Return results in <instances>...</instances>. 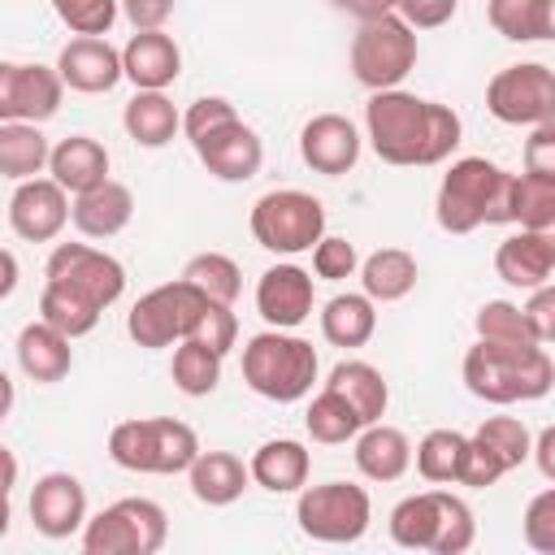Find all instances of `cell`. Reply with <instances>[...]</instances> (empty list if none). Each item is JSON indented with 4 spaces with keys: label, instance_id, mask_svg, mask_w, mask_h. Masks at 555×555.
I'll return each instance as SVG.
<instances>
[{
    "label": "cell",
    "instance_id": "cell-1",
    "mask_svg": "<svg viewBox=\"0 0 555 555\" xmlns=\"http://www.w3.org/2000/svg\"><path fill=\"white\" fill-rule=\"evenodd\" d=\"M364 139L377 152V160L399 165V169H429L442 165L460 139L464 121L451 104L412 95L403 87L373 91L364 104Z\"/></svg>",
    "mask_w": 555,
    "mask_h": 555
},
{
    "label": "cell",
    "instance_id": "cell-2",
    "mask_svg": "<svg viewBox=\"0 0 555 555\" xmlns=\"http://www.w3.org/2000/svg\"><path fill=\"white\" fill-rule=\"evenodd\" d=\"M516 173L486 156H460L438 182L434 217L447 234H473L481 225H512Z\"/></svg>",
    "mask_w": 555,
    "mask_h": 555
},
{
    "label": "cell",
    "instance_id": "cell-3",
    "mask_svg": "<svg viewBox=\"0 0 555 555\" xmlns=\"http://www.w3.org/2000/svg\"><path fill=\"white\" fill-rule=\"evenodd\" d=\"M464 386L481 403L507 408V403H533L551 395L555 364L542 351V343H490L477 338L464 351Z\"/></svg>",
    "mask_w": 555,
    "mask_h": 555
},
{
    "label": "cell",
    "instance_id": "cell-4",
    "mask_svg": "<svg viewBox=\"0 0 555 555\" xmlns=\"http://www.w3.org/2000/svg\"><path fill=\"white\" fill-rule=\"evenodd\" d=\"M321 373L317 347L291 330H260L243 347V382L269 403H299L312 395V382Z\"/></svg>",
    "mask_w": 555,
    "mask_h": 555
},
{
    "label": "cell",
    "instance_id": "cell-5",
    "mask_svg": "<svg viewBox=\"0 0 555 555\" xmlns=\"http://www.w3.org/2000/svg\"><path fill=\"white\" fill-rule=\"evenodd\" d=\"M390 538L403 551L464 555L477 542L473 507L451 490H421L390 507Z\"/></svg>",
    "mask_w": 555,
    "mask_h": 555
},
{
    "label": "cell",
    "instance_id": "cell-6",
    "mask_svg": "<svg viewBox=\"0 0 555 555\" xmlns=\"http://www.w3.org/2000/svg\"><path fill=\"white\" fill-rule=\"evenodd\" d=\"M195 455H199V438L178 416H134L108 429V460L126 473L173 477L186 473Z\"/></svg>",
    "mask_w": 555,
    "mask_h": 555
},
{
    "label": "cell",
    "instance_id": "cell-7",
    "mask_svg": "<svg viewBox=\"0 0 555 555\" xmlns=\"http://www.w3.org/2000/svg\"><path fill=\"white\" fill-rule=\"evenodd\" d=\"M251 238L273 251V256H299L312 251L325 238V204L312 191L299 186H282V191H264L251 204Z\"/></svg>",
    "mask_w": 555,
    "mask_h": 555
},
{
    "label": "cell",
    "instance_id": "cell-8",
    "mask_svg": "<svg viewBox=\"0 0 555 555\" xmlns=\"http://www.w3.org/2000/svg\"><path fill=\"white\" fill-rule=\"evenodd\" d=\"M169 538V516L156 499L130 494L95 512L82 529L87 555H156Z\"/></svg>",
    "mask_w": 555,
    "mask_h": 555
},
{
    "label": "cell",
    "instance_id": "cell-9",
    "mask_svg": "<svg viewBox=\"0 0 555 555\" xmlns=\"http://www.w3.org/2000/svg\"><path fill=\"white\" fill-rule=\"evenodd\" d=\"M416 30L399 17V13H386V17H369L360 22V30L351 35V74L360 87L369 91H390L399 87L412 69H416Z\"/></svg>",
    "mask_w": 555,
    "mask_h": 555
},
{
    "label": "cell",
    "instance_id": "cell-10",
    "mask_svg": "<svg viewBox=\"0 0 555 555\" xmlns=\"http://www.w3.org/2000/svg\"><path fill=\"white\" fill-rule=\"evenodd\" d=\"M204 308H208V295L199 286H191L186 278H173L134 299V308L126 312V334L147 351L173 347L195 334Z\"/></svg>",
    "mask_w": 555,
    "mask_h": 555
},
{
    "label": "cell",
    "instance_id": "cell-11",
    "mask_svg": "<svg viewBox=\"0 0 555 555\" xmlns=\"http://www.w3.org/2000/svg\"><path fill=\"white\" fill-rule=\"evenodd\" d=\"M295 520H299L304 538L347 546V542H360L369 533L373 499H369L364 486H351V481L304 486L299 499H295Z\"/></svg>",
    "mask_w": 555,
    "mask_h": 555
},
{
    "label": "cell",
    "instance_id": "cell-12",
    "mask_svg": "<svg viewBox=\"0 0 555 555\" xmlns=\"http://www.w3.org/2000/svg\"><path fill=\"white\" fill-rule=\"evenodd\" d=\"M486 108L503 126H542L555 121V69L542 61H520L499 69L486 82Z\"/></svg>",
    "mask_w": 555,
    "mask_h": 555
},
{
    "label": "cell",
    "instance_id": "cell-13",
    "mask_svg": "<svg viewBox=\"0 0 555 555\" xmlns=\"http://www.w3.org/2000/svg\"><path fill=\"white\" fill-rule=\"evenodd\" d=\"M43 278L91 295L100 308H113L126 295V264L117 256L91 247V243H56L48 264H43Z\"/></svg>",
    "mask_w": 555,
    "mask_h": 555
},
{
    "label": "cell",
    "instance_id": "cell-14",
    "mask_svg": "<svg viewBox=\"0 0 555 555\" xmlns=\"http://www.w3.org/2000/svg\"><path fill=\"white\" fill-rule=\"evenodd\" d=\"M65 95V78L56 65L39 61H4L0 65V121H48L56 117Z\"/></svg>",
    "mask_w": 555,
    "mask_h": 555
},
{
    "label": "cell",
    "instance_id": "cell-15",
    "mask_svg": "<svg viewBox=\"0 0 555 555\" xmlns=\"http://www.w3.org/2000/svg\"><path fill=\"white\" fill-rule=\"evenodd\" d=\"M74 221L69 191L56 178H26L9 195V230L26 243H52Z\"/></svg>",
    "mask_w": 555,
    "mask_h": 555
},
{
    "label": "cell",
    "instance_id": "cell-16",
    "mask_svg": "<svg viewBox=\"0 0 555 555\" xmlns=\"http://www.w3.org/2000/svg\"><path fill=\"white\" fill-rule=\"evenodd\" d=\"M30 525L35 533L61 542V538H74L87 529V486L74 477V473H43L35 486H30Z\"/></svg>",
    "mask_w": 555,
    "mask_h": 555
},
{
    "label": "cell",
    "instance_id": "cell-17",
    "mask_svg": "<svg viewBox=\"0 0 555 555\" xmlns=\"http://www.w3.org/2000/svg\"><path fill=\"white\" fill-rule=\"evenodd\" d=\"M191 147H195L199 165H204L212 178H221V182H247V178H256L260 165H264V139H260L243 117L221 121L217 130L199 134Z\"/></svg>",
    "mask_w": 555,
    "mask_h": 555
},
{
    "label": "cell",
    "instance_id": "cell-18",
    "mask_svg": "<svg viewBox=\"0 0 555 555\" xmlns=\"http://www.w3.org/2000/svg\"><path fill=\"white\" fill-rule=\"evenodd\" d=\"M317 278L291 260L282 264H269L256 282V312L264 325L273 330H295L312 317V304H317Z\"/></svg>",
    "mask_w": 555,
    "mask_h": 555
},
{
    "label": "cell",
    "instance_id": "cell-19",
    "mask_svg": "<svg viewBox=\"0 0 555 555\" xmlns=\"http://www.w3.org/2000/svg\"><path fill=\"white\" fill-rule=\"evenodd\" d=\"M360 147H364L360 130L343 113H317L299 130V156H304V165L312 173H325V178L351 173L356 160H360Z\"/></svg>",
    "mask_w": 555,
    "mask_h": 555
},
{
    "label": "cell",
    "instance_id": "cell-20",
    "mask_svg": "<svg viewBox=\"0 0 555 555\" xmlns=\"http://www.w3.org/2000/svg\"><path fill=\"white\" fill-rule=\"evenodd\" d=\"M56 69H61L65 87L82 91V95H104V91H113L126 78L121 52L108 43V35H74L61 48Z\"/></svg>",
    "mask_w": 555,
    "mask_h": 555
},
{
    "label": "cell",
    "instance_id": "cell-21",
    "mask_svg": "<svg viewBox=\"0 0 555 555\" xmlns=\"http://www.w3.org/2000/svg\"><path fill=\"white\" fill-rule=\"evenodd\" d=\"M494 273L516 291H538L555 273V230H516L494 247Z\"/></svg>",
    "mask_w": 555,
    "mask_h": 555
},
{
    "label": "cell",
    "instance_id": "cell-22",
    "mask_svg": "<svg viewBox=\"0 0 555 555\" xmlns=\"http://www.w3.org/2000/svg\"><path fill=\"white\" fill-rule=\"evenodd\" d=\"M121 65L134 91H165L182 74V48L165 30H134L121 48Z\"/></svg>",
    "mask_w": 555,
    "mask_h": 555
},
{
    "label": "cell",
    "instance_id": "cell-23",
    "mask_svg": "<svg viewBox=\"0 0 555 555\" xmlns=\"http://www.w3.org/2000/svg\"><path fill=\"white\" fill-rule=\"evenodd\" d=\"M351 460H356L360 477H369V481H399L412 468L416 447L408 442V434L399 425L373 421L351 438Z\"/></svg>",
    "mask_w": 555,
    "mask_h": 555
},
{
    "label": "cell",
    "instance_id": "cell-24",
    "mask_svg": "<svg viewBox=\"0 0 555 555\" xmlns=\"http://www.w3.org/2000/svg\"><path fill=\"white\" fill-rule=\"evenodd\" d=\"M134 217V191L117 178H104L100 186L74 195V230L82 238H113Z\"/></svg>",
    "mask_w": 555,
    "mask_h": 555
},
{
    "label": "cell",
    "instance_id": "cell-25",
    "mask_svg": "<svg viewBox=\"0 0 555 555\" xmlns=\"http://www.w3.org/2000/svg\"><path fill=\"white\" fill-rule=\"evenodd\" d=\"M74 338L69 334H61L56 325H48L43 317L39 321H30V325H22V334H17V369L30 377V382H39V386H52V382H61L69 369H74V347H69Z\"/></svg>",
    "mask_w": 555,
    "mask_h": 555
},
{
    "label": "cell",
    "instance_id": "cell-26",
    "mask_svg": "<svg viewBox=\"0 0 555 555\" xmlns=\"http://www.w3.org/2000/svg\"><path fill=\"white\" fill-rule=\"evenodd\" d=\"M251 464V481L269 494H299L308 486L312 473V451L299 438H269L256 447Z\"/></svg>",
    "mask_w": 555,
    "mask_h": 555
},
{
    "label": "cell",
    "instance_id": "cell-27",
    "mask_svg": "<svg viewBox=\"0 0 555 555\" xmlns=\"http://www.w3.org/2000/svg\"><path fill=\"white\" fill-rule=\"evenodd\" d=\"M186 481L204 507H230L247 490L251 464H243L234 451H199L195 464L186 468Z\"/></svg>",
    "mask_w": 555,
    "mask_h": 555
},
{
    "label": "cell",
    "instance_id": "cell-28",
    "mask_svg": "<svg viewBox=\"0 0 555 555\" xmlns=\"http://www.w3.org/2000/svg\"><path fill=\"white\" fill-rule=\"evenodd\" d=\"M48 173L69 191V195H82L91 186H100L108 178V147L91 134H65L56 147H52V160H48Z\"/></svg>",
    "mask_w": 555,
    "mask_h": 555
},
{
    "label": "cell",
    "instance_id": "cell-29",
    "mask_svg": "<svg viewBox=\"0 0 555 555\" xmlns=\"http://www.w3.org/2000/svg\"><path fill=\"white\" fill-rule=\"evenodd\" d=\"M416 256L403 251V247H377L360 260V291L373 299V304H399L416 291Z\"/></svg>",
    "mask_w": 555,
    "mask_h": 555
},
{
    "label": "cell",
    "instance_id": "cell-30",
    "mask_svg": "<svg viewBox=\"0 0 555 555\" xmlns=\"http://www.w3.org/2000/svg\"><path fill=\"white\" fill-rule=\"evenodd\" d=\"M377 334V304L364 291H343L321 308V338L330 347H364Z\"/></svg>",
    "mask_w": 555,
    "mask_h": 555
},
{
    "label": "cell",
    "instance_id": "cell-31",
    "mask_svg": "<svg viewBox=\"0 0 555 555\" xmlns=\"http://www.w3.org/2000/svg\"><path fill=\"white\" fill-rule=\"evenodd\" d=\"M325 386H330V390H338V395H343V399L364 416V425H373V421H382V416H386L390 386H386V377H382V369H377V364H369V360H338V364L330 369Z\"/></svg>",
    "mask_w": 555,
    "mask_h": 555
},
{
    "label": "cell",
    "instance_id": "cell-32",
    "mask_svg": "<svg viewBox=\"0 0 555 555\" xmlns=\"http://www.w3.org/2000/svg\"><path fill=\"white\" fill-rule=\"evenodd\" d=\"M121 126L139 147H165L182 130V113L165 91H134L130 104L121 108Z\"/></svg>",
    "mask_w": 555,
    "mask_h": 555
},
{
    "label": "cell",
    "instance_id": "cell-33",
    "mask_svg": "<svg viewBox=\"0 0 555 555\" xmlns=\"http://www.w3.org/2000/svg\"><path fill=\"white\" fill-rule=\"evenodd\" d=\"M52 160V143L35 121H0V173L9 182L39 178Z\"/></svg>",
    "mask_w": 555,
    "mask_h": 555
},
{
    "label": "cell",
    "instance_id": "cell-34",
    "mask_svg": "<svg viewBox=\"0 0 555 555\" xmlns=\"http://www.w3.org/2000/svg\"><path fill=\"white\" fill-rule=\"evenodd\" d=\"M39 317H43L48 325H56L61 334L82 338V334H91V330L100 325L104 308H100L91 295H82V291L65 286V282L43 278V291H39Z\"/></svg>",
    "mask_w": 555,
    "mask_h": 555
},
{
    "label": "cell",
    "instance_id": "cell-35",
    "mask_svg": "<svg viewBox=\"0 0 555 555\" xmlns=\"http://www.w3.org/2000/svg\"><path fill=\"white\" fill-rule=\"evenodd\" d=\"M221 351H212L208 343H199V338H182L178 347H173V360H169V377H173V386L186 395V399H204V395H212L217 386H221Z\"/></svg>",
    "mask_w": 555,
    "mask_h": 555
},
{
    "label": "cell",
    "instance_id": "cell-36",
    "mask_svg": "<svg viewBox=\"0 0 555 555\" xmlns=\"http://www.w3.org/2000/svg\"><path fill=\"white\" fill-rule=\"evenodd\" d=\"M304 429H308V438L312 442H325V447H338V442H351L360 429H364V416L338 395V390H330V386H321L317 390V399L308 403V412H304Z\"/></svg>",
    "mask_w": 555,
    "mask_h": 555
},
{
    "label": "cell",
    "instance_id": "cell-37",
    "mask_svg": "<svg viewBox=\"0 0 555 555\" xmlns=\"http://www.w3.org/2000/svg\"><path fill=\"white\" fill-rule=\"evenodd\" d=\"M464 455H468V434H460V429H429L416 442V473L429 486H460Z\"/></svg>",
    "mask_w": 555,
    "mask_h": 555
},
{
    "label": "cell",
    "instance_id": "cell-38",
    "mask_svg": "<svg viewBox=\"0 0 555 555\" xmlns=\"http://www.w3.org/2000/svg\"><path fill=\"white\" fill-rule=\"evenodd\" d=\"M182 278L191 286H199L212 304H234L243 295V269L225 251H199V256H191L186 269H182Z\"/></svg>",
    "mask_w": 555,
    "mask_h": 555
},
{
    "label": "cell",
    "instance_id": "cell-39",
    "mask_svg": "<svg viewBox=\"0 0 555 555\" xmlns=\"http://www.w3.org/2000/svg\"><path fill=\"white\" fill-rule=\"evenodd\" d=\"M486 17L512 43L546 39V0H486Z\"/></svg>",
    "mask_w": 555,
    "mask_h": 555
},
{
    "label": "cell",
    "instance_id": "cell-40",
    "mask_svg": "<svg viewBox=\"0 0 555 555\" xmlns=\"http://www.w3.org/2000/svg\"><path fill=\"white\" fill-rule=\"evenodd\" d=\"M473 330L477 338H490V343H538L529 312L512 299H486L473 317Z\"/></svg>",
    "mask_w": 555,
    "mask_h": 555
},
{
    "label": "cell",
    "instance_id": "cell-41",
    "mask_svg": "<svg viewBox=\"0 0 555 555\" xmlns=\"http://www.w3.org/2000/svg\"><path fill=\"white\" fill-rule=\"evenodd\" d=\"M473 438L486 442V447L507 464V473L520 468L525 460H533V434H529V425L516 421V416H486V421L473 429Z\"/></svg>",
    "mask_w": 555,
    "mask_h": 555
},
{
    "label": "cell",
    "instance_id": "cell-42",
    "mask_svg": "<svg viewBox=\"0 0 555 555\" xmlns=\"http://www.w3.org/2000/svg\"><path fill=\"white\" fill-rule=\"evenodd\" d=\"M512 225H520V230H555V182L551 178L516 173Z\"/></svg>",
    "mask_w": 555,
    "mask_h": 555
},
{
    "label": "cell",
    "instance_id": "cell-43",
    "mask_svg": "<svg viewBox=\"0 0 555 555\" xmlns=\"http://www.w3.org/2000/svg\"><path fill=\"white\" fill-rule=\"evenodd\" d=\"M52 13L74 35H108L121 13V0H52Z\"/></svg>",
    "mask_w": 555,
    "mask_h": 555
},
{
    "label": "cell",
    "instance_id": "cell-44",
    "mask_svg": "<svg viewBox=\"0 0 555 555\" xmlns=\"http://www.w3.org/2000/svg\"><path fill=\"white\" fill-rule=\"evenodd\" d=\"M520 533H525V546L538 551V555H555V486L538 490L520 516Z\"/></svg>",
    "mask_w": 555,
    "mask_h": 555
},
{
    "label": "cell",
    "instance_id": "cell-45",
    "mask_svg": "<svg viewBox=\"0 0 555 555\" xmlns=\"http://www.w3.org/2000/svg\"><path fill=\"white\" fill-rule=\"evenodd\" d=\"M360 269V251L351 238H338V234H325L317 247H312V273L325 278V282H343V278H356Z\"/></svg>",
    "mask_w": 555,
    "mask_h": 555
},
{
    "label": "cell",
    "instance_id": "cell-46",
    "mask_svg": "<svg viewBox=\"0 0 555 555\" xmlns=\"http://www.w3.org/2000/svg\"><path fill=\"white\" fill-rule=\"evenodd\" d=\"M191 338H199V343H208L212 351L225 356V351L238 343V317H234V304H212V299H208V308L199 312V325H195Z\"/></svg>",
    "mask_w": 555,
    "mask_h": 555
},
{
    "label": "cell",
    "instance_id": "cell-47",
    "mask_svg": "<svg viewBox=\"0 0 555 555\" xmlns=\"http://www.w3.org/2000/svg\"><path fill=\"white\" fill-rule=\"evenodd\" d=\"M499 477H507V464H503L486 442H477V438L468 434V455H464L460 486H468V490H486V486H494Z\"/></svg>",
    "mask_w": 555,
    "mask_h": 555
},
{
    "label": "cell",
    "instance_id": "cell-48",
    "mask_svg": "<svg viewBox=\"0 0 555 555\" xmlns=\"http://www.w3.org/2000/svg\"><path fill=\"white\" fill-rule=\"evenodd\" d=\"M230 117H238V113H234V104H230L225 95H199V100L182 113V134L195 143L199 134L217 130V126H221V121H230Z\"/></svg>",
    "mask_w": 555,
    "mask_h": 555
},
{
    "label": "cell",
    "instance_id": "cell-49",
    "mask_svg": "<svg viewBox=\"0 0 555 555\" xmlns=\"http://www.w3.org/2000/svg\"><path fill=\"white\" fill-rule=\"evenodd\" d=\"M525 173L555 182V121H542L525 139Z\"/></svg>",
    "mask_w": 555,
    "mask_h": 555
},
{
    "label": "cell",
    "instance_id": "cell-50",
    "mask_svg": "<svg viewBox=\"0 0 555 555\" xmlns=\"http://www.w3.org/2000/svg\"><path fill=\"white\" fill-rule=\"evenodd\" d=\"M455 9H460V0H399L395 4V13L412 30H438V26H447L455 17Z\"/></svg>",
    "mask_w": 555,
    "mask_h": 555
},
{
    "label": "cell",
    "instance_id": "cell-51",
    "mask_svg": "<svg viewBox=\"0 0 555 555\" xmlns=\"http://www.w3.org/2000/svg\"><path fill=\"white\" fill-rule=\"evenodd\" d=\"M178 0H121V17L134 30H165V22L173 17Z\"/></svg>",
    "mask_w": 555,
    "mask_h": 555
},
{
    "label": "cell",
    "instance_id": "cell-52",
    "mask_svg": "<svg viewBox=\"0 0 555 555\" xmlns=\"http://www.w3.org/2000/svg\"><path fill=\"white\" fill-rule=\"evenodd\" d=\"M525 312H529V321H533L538 343H555V282H542L538 291H529Z\"/></svg>",
    "mask_w": 555,
    "mask_h": 555
},
{
    "label": "cell",
    "instance_id": "cell-53",
    "mask_svg": "<svg viewBox=\"0 0 555 555\" xmlns=\"http://www.w3.org/2000/svg\"><path fill=\"white\" fill-rule=\"evenodd\" d=\"M330 4L343 9V13H351L356 22H369V17H386V13H395L399 0H330Z\"/></svg>",
    "mask_w": 555,
    "mask_h": 555
},
{
    "label": "cell",
    "instance_id": "cell-54",
    "mask_svg": "<svg viewBox=\"0 0 555 555\" xmlns=\"http://www.w3.org/2000/svg\"><path fill=\"white\" fill-rule=\"evenodd\" d=\"M533 464L546 481H555V425H546L538 438H533Z\"/></svg>",
    "mask_w": 555,
    "mask_h": 555
},
{
    "label": "cell",
    "instance_id": "cell-55",
    "mask_svg": "<svg viewBox=\"0 0 555 555\" xmlns=\"http://www.w3.org/2000/svg\"><path fill=\"white\" fill-rule=\"evenodd\" d=\"M13 286H17V256H13V251H4V286H0V295L9 299V295H13Z\"/></svg>",
    "mask_w": 555,
    "mask_h": 555
},
{
    "label": "cell",
    "instance_id": "cell-56",
    "mask_svg": "<svg viewBox=\"0 0 555 555\" xmlns=\"http://www.w3.org/2000/svg\"><path fill=\"white\" fill-rule=\"evenodd\" d=\"M546 39H555V0H546Z\"/></svg>",
    "mask_w": 555,
    "mask_h": 555
}]
</instances>
